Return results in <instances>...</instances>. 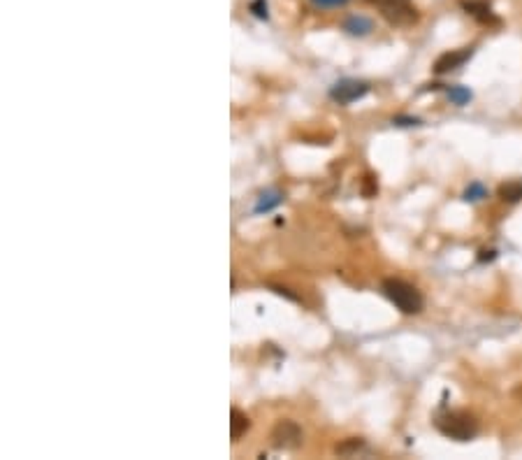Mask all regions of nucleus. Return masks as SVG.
Masks as SVG:
<instances>
[{"instance_id":"obj_1","label":"nucleus","mask_w":522,"mask_h":460,"mask_svg":"<svg viewBox=\"0 0 522 460\" xmlns=\"http://www.w3.org/2000/svg\"><path fill=\"white\" fill-rule=\"evenodd\" d=\"M381 291L386 293V298L400 312H404V314H418V312H422V296H420V291H418L416 286H411L409 282H404V279H395V277L383 279Z\"/></svg>"},{"instance_id":"obj_2","label":"nucleus","mask_w":522,"mask_h":460,"mask_svg":"<svg viewBox=\"0 0 522 460\" xmlns=\"http://www.w3.org/2000/svg\"><path fill=\"white\" fill-rule=\"evenodd\" d=\"M434 423L441 435L457 439V442H469L478 435V421L469 411H443L436 416Z\"/></svg>"},{"instance_id":"obj_3","label":"nucleus","mask_w":522,"mask_h":460,"mask_svg":"<svg viewBox=\"0 0 522 460\" xmlns=\"http://www.w3.org/2000/svg\"><path fill=\"white\" fill-rule=\"evenodd\" d=\"M393 26H411L418 21V10L411 0H369Z\"/></svg>"},{"instance_id":"obj_4","label":"nucleus","mask_w":522,"mask_h":460,"mask_svg":"<svg viewBox=\"0 0 522 460\" xmlns=\"http://www.w3.org/2000/svg\"><path fill=\"white\" fill-rule=\"evenodd\" d=\"M369 93V84L362 79H341L330 89V98L339 105H351Z\"/></svg>"},{"instance_id":"obj_5","label":"nucleus","mask_w":522,"mask_h":460,"mask_svg":"<svg viewBox=\"0 0 522 460\" xmlns=\"http://www.w3.org/2000/svg\"><path fill=\"white\" fill-rule=\"evenodd\" d=\"M271 439H274L276 449H297L302 444V430L295 421H278L276 428L271 430Z\"/></svg>"},{"instance_id":"obj_6","label":"nucleus","mask_w":522,"mask_h":460,"mask_svg":"<svg viewBox=\"0 0 522 460\" xmlns=\"http://www.w3.org/2000/svg\"><path fill=\"white\" fill-rule=\"evenodd\" d=\"M473 49L471 47H464V49H457V52H445L436 59L434 63V72L436 75H445V72H452V70L462 68L466 61L471 59Z\"/></svg>"},{"instance_id":"obj_7","label":"nucleus","mask_w":522,"mask_h":460,"mask_svg":"<svg viewBox=\"0 0 522 460\" xmlns=\"http://www.w3.org/2000/svg\"><path fill=\"white\" fill-rule=\"evenodd\" d=\"M462 10L466 14H471L473 19L480 21V24H485V26H497L499 24V17L492 12V5L487 3V0H462Z\"/></svg>"},{"instance_id":"obj_8","label":"nucleus","mask_w":522,"mask_h":460,"mask_svg":"<svg viewBox=\"0 0 522 460\" xmlns=\"http://www.w3.org/2000/svg\"><path fill=\"white\" fill-rule=\"evenodd\" d=\"M344 31L362 38V35H369L374 31V21L369 17H362V14H353V17H348L344 21Z\"/></svg>"},{"instance_id":"obj_9","label":"nucleus","mask_w":522,"mask_h":460,"mask_svg":"<svg viewBox=\"0 0 522 460\" xmlns=\"http://www.w3.org/2000/svg\"><path fill=\"white\" fill-rule=\"evenodd\" d=\"M281 202H283V193L281 191H267V193H262L260 198H258L255 207H253V214H267V212H271V209H276Z\"/></svg>"},{"instance_id":"obj_10","label":"nucleus","mask_w":522,"mask_h":460,"mask_svg":"<svg viewBox=\"0 0 522 460\" xmlns=\"http://www.w3.org/2000/svg\"><path fill=\"white\" fill-rule=\"evenodd\" d=\"M248 425H251V421H248V416L244 414V411H239V409L230 411V437H232L235 442L248 430Z\"/></svg>"},{"instance_id":"obj_11","label":"nucleus","mask_w":522,"mask_h":460,"mask_svg":"<svg viewBox=\"0 0 522 460\" xmlns=\"http://www.w3.org/2000/svg\"><path fill=\"white\" fill-rule=\"evenodd\" d=\"M499 198L504 202H520L522 200V179L506 181L499 186Z\"/></svg>"},{"instance_id":"obj_12","label":"nucleus","mask_w":522,"mask_h":460,"mask_svg":"<svg viewBox=\"0 0 522 460\" xmlns=\"http://www.w3.org/2000/svg\"><path fill=\"white\" fill-rule=\"evenodd\" d=\"M448 100L452 102V105H457V107H462V105H466L473 98V93L466 86H448Z\"/></svg>"},{"instance_id":"obj_13","label":"nucleus","mask_w":522,"mask_h":460,"mask_svg":"<svg viewBox=\"0 0 522 460\" xmlns=\"http://www.w3.org/2000/svg\"><path fill=\"white\" fill-rule=\"evenodd\" d=\"M483 198H487V188L480 184V181H473V184L466 186V191L462 193V200L464 202H478V200H483Z\"/></svg>"},{"instance_id":"obj_14","label":"nucleus","mask_w":522,"mask_h":460,"mask_svg":"<svg viewBox=\"0 0 522 460\" xmlns=\"http://www.w3.org/2000/svg\"><path fill=\"white\" fill-rule=\"evenodd\" d=\"M267 10H269V7H267V0H253V3H251V12H253L258 19H267V17H269Z\"/></svg>"},{"instance_id":"obj_15","label":"nucleus","mask_w":522,"mask_h":460,"mask_svg":"<svg viewBox=\"0 0 522 460\" xmlns=\"http://www.w3.org/2000/svg\"><path fill=\"white\" fill-rule=\"evenodd\" d=\"M393 123L395 125H400V128H409V125H420L422 121H420V118H416V116H395L393 118Z\"/></svg>"},{"instance_id":"obj_16","label":"nucleus","mask_w":522,"mask_h":460,"mask_svg":"<svg viewBox=\"0 0 522 460\" xmlns=\"http://www.w3.org/2000/svg\"><path fill=\"white\" fill-rule=\"evenodd\" d=\"M365 446V442L362 439H348L346 444H341V446H337V453H348V451H358V449H362Z\"/></svg>"},{"instance_id":"obj_17","label":"nucleus","mask_w":522,"mask_h":460,"mask_svg":"<svg viewBox=\"0 0 522 460\" xmlns=\"http://www.w3.org/2000/svg\"><path fill=\"white\" fill-rule=\"evenodd\" d=\"M311 3L320 10H327V7H344L348 0H311Z\"/></svg>"},{"instance_id":"obj_18","label":"nucleus","mask_w":522,"mask_h":460,"mask_svg":"<svg viewBox=\"0 0 522 460\" xmlns=\"http://www.w3.org/2000/svg\"><path fill=\"white\" fill-rule=\"evenodd\" d=\"M376 191H379V184H376V179L374 177H367L365 179V191H362V193H365L367 198H372V195H376Z\"/></svg>"},{"instance_id":"obj_19","label":"nucleus","mask_w":522,"mask_h":460,"mask_svg":"<svg viewBox=\"0 0 522 460\" xmlns=\"http://www.w3.org/2000/svg\"><path fill=\"white\" fill-rule=\"evenodd\" d=\"M494 256H497V254H494V251L490 249V251H480V256H478V261L480 263H485V261H492V258Z\"/></svg>"}]
</instances>
